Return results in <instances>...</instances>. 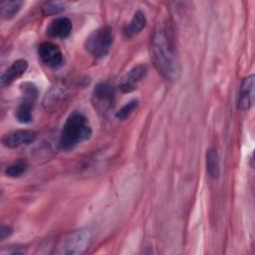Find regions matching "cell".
Instances as JSON below:
<instances>
[{
	"label": "cell",
	"instance_id": "3",
	"mask_svg": "<svg viewBox=\"0 0 255 255\" xmlns=\"http://www.w3.org/2000/svg\"><path fill=\"white\" fill-rule=\"evenodd\" d=\"M92 234L90 230L82 228L66 234L57 245L56 254L78 255L84 253L90 246Z\"/></svg>",
	"mask_w": 255,
	"mask_h": 255
},
{
	"label": "cell",
	"instance_id": "12",
	"mask_svg": "<svg viewBox=\"0 0 255 255\" xmlns=\"http://www.w3.org/2000/svg\"><path fill=\"white\" fill-rule=\"evenodd\" d=\"M28 69V62L23 59L15 61L1 76L0 83L2 87L11 85L15 80L20 78Z\"/></svg>",
	"mask_w": 255,
	"mask_h": 255
},
{
	"label": "cell",
	"instance_id": "1",
	"mask_svg": "<svg viewBox=\"0 0 255 255\" xmlns=\"http://www.w3.org/2000/svg\"><path fill=\"white\" fill-rule=\"evenodd\" d=\"M150 59L157 72L168 82H175L180 76V64L171 31L158 26L150 38Z\"/></svg>",
	"mask_w": 255,
	"mask_h": 255
},
{
	"label": "cell",
	"instance_id": "10",
	"mask_svg": "<svg viewBox=\"0 0 255 255\" xmlns=\"http://www.w3.org/2000/svg\"><path fill=\"white\" fill-rule=\"evenodd\" d=\"M73 25L69 18L58 17L50 22L47 27L46 33L49 37L55 39H67L72 33Z\"/></svg>",
	"mask_w": 255,
	"mask_h": 255
},
{
	"label": "cell",
	"instance_id": "15",
	"mask_svg": "<svg viewBox=\"0 0 255 255\" xmlns=\"http://www.w3.org/2000/svg\"><path fill=\"white\" fill-rule=\"evenodd\" d=\"M206 171L212 178H217L220 173L219 156L214 147H210L206 150Z\"/></svg>",
	"mask_w": 255,
	"mask_h": 255
},
{
	"label": "cell",
	"instance_id": "5",
	"mask_svg": "<svg viewBox=\"0 0 255 255\" xmlns=\"http://www.w3.org/2000/svg\"><path fill=\"white\" fill-rule=\"evenodd\" d=\"M22 92V101L15 111V118L21 124H29L32 122V111L38 98V89L31 82L22 83L20 86Z\"/></svg>",
	"mask_w": 255,
	"mask_h": 255
},
{
	"label": "cell",
	"instance_id": "16",
	"mask_svg": "<svg viewBox=\"0 0 255 255\" xmlns=\"http://www.w3.org/2000/svg\"><path fill=\"white\" fill-rule=\"evenodd\" d=\"M23 2L19 0H1V15L4 19H12L21 9Z\"/></svg>",
	"mask_w": 255,
	"mask_h": 255
},
{
	"label": "cell",
	"instance_id": "6",
	"mask_svg": "<svg viewBox=\"0 0 255 255\" xmlns=\"http://www.w3.org/2000/svg\"><path fill=\"white\" fill-rule=\"evenodd\" d=\"M116 90L109 82H101L94 88L92 94V104L99 113L105 115L109 113L115 103Z\"/></svg>",
	"mask_w": 255,
	"mask_h": 255
},
{
	"label": "cell",
	"instance_id": "2",
	"mask_svg": "<svg viewBox=\"0 0 255 255\" xmlns=\"http://www.w3.org/2000/svg\"><path fill=\"white\" fill-rule=\"evenodd\" d=\"M91 135L92 128L88 118L79 112H74L69 115L63 125L59 146L63 151H71L87 141Z\"/></svg>",
	"mask_w": 255,
	"mask_h": 255
},
{
	"label": "cell",
	"instance_id": "7",
	"mask_svg": "<svg viewBox=\"0 0 255 255\" xmlns=\"http://www.w3.org/2000/svg\"><path fill=\"white\" fill-rule=\"evenodd\" d=\"M37 139L36 131L32 129H18L6 133L2 137V143L9 148H15L23 145H29Z\"/></svg>",
	"mask_w": 255,
	"mask_h": 255
},
{
	"label": "cell",
	"instance_id": "13",
	"mask_svg": "<svg viewBox=\"0 0 255 255\" xmlns=\"http://www.w3.org/2000/svg\"><path fill=\"white\" fill-rule=\"evenodd\" d=\"M146 24V18L144 16V14L141 11H136L133 16L132 19L130 20L129 24L127 25L124 30V36L126 38H132L133 36H135L136 34H138L144 27Z\"/></svg>",
	"mask_w": 255,
	"mask_h": 255
},
{
	"label": "cell",
	"instance_id": "11",
	"mask_svg": "<svg viewBox=\"0 0 255 255\" xmlns=\"http://www.w3.org/2000/svg\"><path fill=\"white\" fill-rule=\"evenodd\" d=\"M254 88V75H250L243 79L238 97V109L248 111L252 105Z\"/></svg>",
	"mask_w": 255,
	"mask_h": 255
},
{
	"label": "cell",
	"instance_id": "17",
	"mask_svg": "<svg viewBox=\"0 0 255 255\" xmlns=\"http://www.w3.org/2000/svg\"><path fill=\"white\" fill-rule=\"evenodd\" d=\"M26 170H27V163L24 160L19 159L9 164L8 166H6V168L4 169V173L9 177L16 178L23 175L26 172Z\"/></svg>",
	"mask_w": 255,
	"mask_h": 255
},
{
	"label": "cell",
	"instance_id": "19",
	"mask_svg": "<svg viewBox=\"0 0 255 255\" xmlns=\"http://www.w3.org/2000/svg\"><path fill=\"white\" fill-rule=\"evenodd\" d=\"M67 4H68L67 2H62V1L46 2L42 7V12H43L44 15L58 14V13L65 10Z\"/></svg>",
	"mask_w": 255,
	"mask_h": 255
},
{
	"label": "cell",
	"instance_id": "9",
	"mask_svg": "<svg viewBox=\"0 0 255 255\" xmlns=\"http://www.w3.org/2000/svg\"><path fill=\"white\" fill-rule=\"evenodd\" d=\"M147 74V68L144 65H136L131 68L122 79L120 90L125 93H130L136 90L139 82L144 79Z\"/></svg>",
	"mask_w": 255,
	"mask_h": 255
},
{
	"label": "cell",
	"instance_id": "14",
	"mask_svg": "<svg viewBox=\"0 0 255 255\" xmlns=\"http://www.w3.org/2000/svg\"><path fill=\"white\" fill-rule=\"evenodd\" d=\"M64 99L65 94L61 89L52 88L49 92H47L43 101V106L46 109V111L55 112L61 105V103L64 101Z\"/></svg>",
	"mask_w": 255,
	"mask_h": 255
},
{
	"label": "cell",
	"instance_id": "4",
	"mask_svg": "<svg viewBox=\"0 0 255 255\" xmlns=\"http://www.w3.org/2000/svg\"><path fill=\"white\" fill-rule=\"evenodd\" d=\"M113 31L109 26H103L93 31L85 41L84 47L95 59L105 58L113 45Z\"/></svg>",
	"mask_w": 255,
	"mask_h": 255
},
{
	"label": "cell",
	"instance_id": "20",
	"mask_svg": "<svg viewBox=\"0 0 255 255\" xmlns=\"http://www.w3.org/2000/svg\"><path fill=\"white\" fill-rule=\"evenodd\" d=\"M13 233V228L9 225H2L0 229V237L2 240L9 237Z\"/></svg>",
	"mask_w": 255,
	"mask_h": 255
},
{
	"label": "cell",
	"instance_id": "8",
	"mask_svg": "<svg viewBox=\"0 0 255 255\" xmlns=\"http://www.w3.org/2000/svg\"><path fill=\"white\" fill-rule=\"evenodd\" d=\"M41 61L50 68H58L63 64V54L59 46L52 42H43L38 48Z\"/></svg>",
	"mask_w": 255,
	"mask_h": 255
},
{
	"label": "cell",
	"instance_id": "18",
	"mask_svg": "<svg viewBox=\"0 0 255 255\" xmlns=\"http://www.w3.org/2000/svg\"><path fill=\"white\" fill-rule=\"evenodd\" d=\"M138 106V102L136 99H133L131 101H129L128 103H127L125 106H123L117 113H116V118L121 120V121H125L128 118H129V116L136 110Z\"/></svg>",
	"mask_w": 255,
	"mask_h": 255
}]
</instances>
